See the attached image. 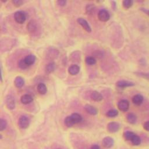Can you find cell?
I'll list each match as a JSON object with an SVG mask.
<instances>
[{"mask_svg": "<svg viewBox=\"0 0 149 149\" xmlns=\"http://www.w3.org/2000/svg\"><path fill=\"white\" fill-rule=\"evenodd\" d=\"M80 68L78 65L73 64V65H71L69 67L68 72L70 75L74 76V75L78 74L79 72H80Z\"/></svg>", "mask_w": 149, "mask_h": 149, "instance_id": "cell-12", "label": "cell"}, {"mask_svg": "<svg viewBox=\"0 0 149 149\" xmlns=\"http://www.w3.org/2000/svg\"><path fill=\"white\" fill-rule=\"evenodd\" d=\"M90 149H100V146H99L98 145H97V144H93V145L91 147Z\"/></svg>", "mask_w": 149, "mask_h": 149, "instance_id": "cell-37", "label": "cell"}, {"mask_svg": "<svg viewBox=\"0 0 149 149\" xmlns=\"http://www.w3.org/2000/svg\"><path fill=\"white\" fill-rule=\"evenodd\" d=\"M55 69V64L54 62H50L46 67V71L47 73H51L54 71Z\"/></svg>", "mask_w": 149, "mask_h": 149, "instance_id": "cell-21", "label": "cell"}, {"mask_svg": "<svg viewBox=\"0 0 149 149\" xmlns=\"http://www.w3.org/2000/svg\"><path fill=\"white\" fill-rule=\"evenodd\" d=\"M30 123L29 119L26 116H22L19 119V126L22 129H26L29 127Z\"/></svg>", "mask_w": 149, "mask_h": 149, "instance_id": "cell-5", "label": "cell"}, {"mask_svg": "<svg viewBox=\"0 0 149 149\" xmlns=\"http://www.w3.org/2000/svg\"><path fill=\"white\" fill-rule=\"evenodd\" d=\"M18 67L22 69H25L29 68V67L25 63L24 60H21L19 62H18Z\"/></svg>", "mask_w": 149, "mask_h": 149, "instance_id": "cell-31", "label": "cell"}, {"mask_svg": "<svg viewBox=\"0 0 149 149\" xmlns=\"http://www.w3.org/2000/svg\"><path fill=\"white\" fill-rule=\"evenodd\" d=\"M137 76L144 78L148 80H149V73H144V72H136L135 73Z\"/></svg>", "mask_w": 149, "mask_h": 149, "instance_id": "cell-30", "label": "cell"}, {"mask_svg": "<svg viewBox=\"0 0 149 149\" xmlns=\"http://www.w3.org/2000/svg\"><path fill=\"white\" fill-rule=\"evenodd\" d=\"M58 149H60V148H58Z\"/></svg>", "mask_w": 149, "mask_h": 149, "instance_id": "cell-40", "label": "cell"}, {"mask_svg": "<svg viewBox=\"0 0 149 149\" xmlns=\"http://www.w3.org/2000/svg\"><path fill=\"white\" fill-rule=\"evenodd\" d=\"M98 18L100 21L102 22H107L110 18L109 12L105 10H101L98 12Z\"/></svg>", "mask_w": 149, "mask_h": 149, "instance_id": "cell-2", "label": "cell"}, {"mask_svg": "<svg viewBox=\"0 0 149 149\" xmlns=\"http://www.w3.org/2000/svg\"><path fill=\"white\" fill-rule=\"evenodd\" d=\"M116 86L120 88H125L128 87H132L134 86V83L128 80H119L116 83Z\"/></svg>", "mask_w": 149, "mask_h": 149, "instance_id": "cell-9", "label": "cell"}, {"mask_svg": "<svg viewBox=\"0 0 149 149\" xmlns=\"http://www.w3.org/2000/svg\"><path fill=\"white\" fill-rule=\"evenodd\" d=\"M0 80L1 81L3 80V73H2V70H1V66L0 65Z\"/></svg>", "mask_w": 149, "mask_h": 149, "instance_id": "cell-38", "label": "cell"}, {"mask_svg": "<svg viewBox=\"0 0 149 149\" xmlns=\"http://www.w3.org/2000/svg\"><path fill=\"white\" fill-rule=\"evenodd\" d=\"M57 4L59 6L64 7L67 4V1H65V0H59L57 1Z\"/></svg>", "mask_w": 149, "mask_h": 149, "instance_id": "cell-33", "label": "cell"}, {"mask_svg": "<svg viewBox=\"0 0 149 149\" xmlns=\"http://www.w3.org/2000/svg\"><path fill=\"white\" fill-rule=\"evenodd\" d=\"M70 116H71L73 122H74L75 125L76 123H80L83 120V118H82V115L78 113H73Z\"/></svg>", "mask_w": 149, "mask_h": 149, "instance_id": "cell-16", "label": "cell"}, {"mask_svg": "<svg viewBox=\"0 0 149 149\" xmlns=\"http://www.w3.org/2000/svg\"><path fill=\"white\" fill-rule=\"evenodd\" d=\"M111 7L113 10H115L116 9V3L115 1H111Z\"/></svg>", "mask_w": 149, "mask_h": 149, "instance_id": "cell-35", "label": "cell"}, {"mask_svg": "<svg viewBox=\"0 0 149 149\" xmlns=\"http://www.w3.org/2000/svg\"><path fill=\"white\" fill-rule=\"evenodd\" d=\"M143 128L149 132V121L146 122L143 125Z\"/></svg>", "mask_w": 149, "mask_h": 149, "instance_id": "cell-34", "label": "cell"}, {"mask_svg": "<svg viewBox=\"0 0 149 149\" xmlns=\"http://www.w3.org/2000/svg\"><path fill=\"white\" fill-rule=\"evenodd\" d=\"M114 144V140L111 137L107 136L103 139L102 145L105 148H109L113 146Z\"/></svg>", "mask_w": 149, "mask_h": 149, "instance_id": "cell-8", "label": "cell"}, {"mask_svg": "<svg viewBox=\"0 0 149 149\" xmlns=\"http://www.w3.org/2000/svg\"><path fill=\"white\" fill-rule=\"evenodd\" d=\"M12 3L16 7H20V6H21L23 4L24 1H21V0H13Z\"/></svg>", "mask_w": 149, "mask_h": 149, "instance_id": "cell-32", "label": "cell"}, {"mask_svg": "<svg viewBox=\"0 0 149 149\" xmlns=\"http://www.w3.org/2000/svg\"><path fill=\"white\" fill-rule=\"evenodd\" d=\"M91 97L94 101H101L103 98L102 94L97 91H93L91 93Z\"/></svg>", "mask_w": 149, "mask_h": 149, "instance_id": "cell-15", "label": "cell"}, {"mask_svg": "<svg viewBox=\"0 0 149 149\" xmlns=\"http://www.w3.org/2000/svg\"><path fill=\"white\" fill-rule=\"evenodd\" d=\"M85 109L90 115H97L98 114V109H97V108L94 107V106H92V105H89V104L85 105Z\"/></svg>", "mask_w": 149, "mask_h": 149, "instance_id": "cell-11", "label": "cell"}, {"mask_svg": "<svg viewBox=\"0 0 149 149\" xmlns=\"http://www.w3.org/2000/svg\"><path fill=\"white\" fill-rule=\"evenodd\" d=\"M120 128V125L116 122H109L107 125V130L109 133H115L118 131Z\"/></svg>", "mask_w": 149, "mask_h": 149, "instance_id": "cell-7", "label": "cell"}, {"mask_svg": "<svg viewBox=\"0 0 149 149\" xmlns=\"http://www.w3.org/2000/svg\"><path fill=\"white\" fill-rule=\"evenodd\" d=\"M6 103L7 108L9 109H14L15 108V100L11 95H8L6 97Z\"/></svg>", "mask_w": 149, "mask_h": 149, "instance_id": "cell-6", "label": "cell"}, {"mask_svg": "<svg viewBox=\"0 0 149 149\" xmlns=\"http://www.w3.org/2000/svg\"><path fill=\"white\" fill-rule=\"evenodd\" d=\"M37 23L35 21H30L27 25L28 30L31 33L35 32L37 30Z\"/></svg>", "mask_w": 149, "mask_h": 149, "instance_id": "cell-17", "label": "cell"}, {"mask_svg": "<svg viewBox=\"0 0 149 149\" xmlns=\"http://www.w3.org/2000/svg\"><path fill=\"white\" fill-rule=\"evenodd\" d=\"M95 7L94 4H88L86 7V12L88 15H91L93 13L94 11Z\"/></svg>", "mask_w": 149, "mask_h": 149, "instance_id": "cell-28", "label": "cell"}, {"mask_svg": "<svg viewBox=\"0 0 149 149\" xmlns=\"http://www.w3.org/2000/svg\"><path fill=\"white\" fill-rule=\"evenodd\" d=\"M64 123H65V125L68 128H71V127L73 126V125H75L71 116H68L65 118V119L64 120Z\"/></svg>", "mask_w": 149, "mask_h": 149, "instance_id": "cell-23", "label": "cell"}, {"mask_svg": "<svg viewBox=\"0 0 149 149\" xmlns=\"http://www.w3.org/2000/svg\"><path fill=\"white\" fill-rule=\"evenodd\" d=\"M77 22L83 28V29H85L86 32H87L89 33L91 32V28L90 25L89 24L87 21L86 20H85L84 18H79L78 19Z\"/></svg>", "mask_w": 149, "mask_h": 149, "instance_id": "cell-4", "label": "cell"}, {"mask_svg": "<svg viewBox=\"0 0 149 149\" xmlns=\"http://www.w3.org/2000/svg\"><path fill=\"white\" fill-rule=\"evenodd\" d=\"M37 91L40 94H45L47 91V89L46 85L43 83H40L37 86Z\"/></svg>", "mask_w": 149, "mask_h": 149, "instance_id": "cell-19", "label": "cell"}, {"mask_svg": "<svg viewBox=\"0 0 149 149\" xmlns=\"http://www.w3.org/2000/svg\"><path fill=\"white\" fill-rule=\"evenodd\" d=\"M117 106L120 111L126 112L129 108V102L126 100H122L118 102Z\"/></svg>", "mask_w": 149, "mask_h": 149, "instance_id": "cell-3", "label": "cell"}, {"mask_svg": "<svg viewBox=\"0 0 149 149\" xmlns=\"http://www.w3.org/2000/svg\"><path fill=\"white\" fill-rule=\"evenodd\" d=\"M14 19L18 24H22L25 22L26 19V15L24 11H19L15 13Z\"/></svg>", "mask_w": 149, "mask_h": 149, "instance_id": "cell-1", "label": "cell"}, {"mask_svg": "<svg viewBox=\"0 0 149 149\" xmlns=\"http://www.w3.org/2000/svg\"><path fill=\"white\" fill-rule=\"evenodd\" d=\"M133 2L132 0H124L122 1V6L125 9H129L133 6Z\"/></svg>", "mask_w": 149, "mask_h": 149, "instance_id": "cell-24", "label": "cell"}, {"mask_svg": "<svg viewBox=\"0 0 149 149\" xmlns=\"http://www.w3.org/2000/svg\"><path fill=\"white\" fill-rule=\"evenodd\" d=\"M7 126V122L4 119H0V131H3Z\"/></svg>", "mask_w": 149, "mask_h": 149, "instance_id": "cell-29", "label": "cell"}, {"mask_svg": "<svg viewBox=\"0 0 149 149\" xmlns=\"http://www.w3.org/2000/svg\"><path fill=\"white\" fill-rule=\"evenodd\" d=\"M85 62L87 65H94L96 63V60L93 57L89 56V57H87L86 58Z\"/></svg>", "mask_w": 149, "mask_h": 149, "instance_id": "cell-26", "label": "cell"}, {"mask_svg": "<svg viewBox=\"0 0 149 149\" xmlns=\"http://www.w3.org/2000/svg\"><path fill=\"white\" fill-rule=\"evenodd\" d=\"M33 100V98L32 96L29 94H24L21 97V101L24 104H28L32 103Z\"/></svg>", "mask_w": 149, "mask_h": 149, "instance_id": "cell-14", "label": "cell"}, {"mask_svg": "<svg viewBox=\"0 0 149 149\" xmlns=\"http://www.w3.org/2000/svg\"><path fill=\"white\" fill-rule=\"evenodd\" d=\"M131 141L133 145L139 146L141 143V139L139 136L135 134L131 140Z\"/></svg>", "mask_w": 149, "mask_h": 149, "instance_id": "cell-25", "label": "cell"}, {"mask_svg": "<svg viewBox=\"0 0 149 149\" xmlns=\"http://www.w3.org/2000/svg\"><path fill=\"white\" fill-rule=\"evenodd\" d=\"M118 111L116 109H111L108 111L106 114V115L109 118H114L118 116Z\"/></svg>", "mask_w": 149, "mask_h": 149, "instance_id": "cell-27", "label": "cell"}, {"mask_svg": "<svg viewBox=\"0 0 149 149\" xmlns=\"http://www.w3.org/2000/svg\"><path fill=\"white\" fill-rule=\"evenodd\" d=\"M140 10L141 11H143V12H144L146 14H147L148 17H149V10H147V9H146V8H140Z\"/></svg>", "mask_w": 149, "mask_h": 149, "instance_id": "cell-36", "label": "cell"}, {"mask_svg": "<svg viewBox=\"0 0 149 149\" xmlns=\"http://www.w3.org/2000/svg\"><path fill=\"white\" fill-rule=\"evenodd\" d=\"M136 134L130 131H126L125 132H124V133L123 134V136L124 137V139L126 140H128V141H131V140L132 139V138L133 137V136L135 135Z\"/></svg>", "mask_w": 149, "mask_h": 149, "instance_id": "cell-22", "label": "cell"}, {"mask_svg": "<svg viewBox=\"0 0 149 149\" xmlns=\"http://www.w3.org/2000/svg\"><path fill=\"white\" fill-rule=\"evenodd\" d=\"M127 121L130 124H134L137 121L136 116L133 113H129L126 116Z\"/></svg>", "mask_w": 149, "mask_h": 149, "instance_id": "cell-20", "label": "cell"}, {"mask_svg": "<svg viewBox=\"0 0 149 149\" xmlns=\"http://www.w3.org/2000/svg\"><path fill=\"white\" fill-rule=\"evenodd\" d=\"M14 84L15 86L18 88H21L24 86L25 84V80L24 78L21 76H17L14 81Z\"/></svg>", "mask_w": 149, "mask_h": 149, "instance_id": "cell-18", "label": "cell"}, {"mask_svg": "<svg viewBox=\"0 0 149 149\" xmlns=\"http://www.w3.org/2000/svg\"><path fill=\"white\" fill-rule=\"evenodd\" d=\"M25 63L29 67L30 66H31L32 65H33L36 60V57L35 55L33 54H30L27 55L24 59H23Z\"/></svg>", "mask_w": 149, "mask_h": 149, "instance_id": "cell-10", "label": "cell"}, {"mask_svg": "<svg viewBox=\"0 0 149 149\" xmlns=\"http://www.w3.org/2000/svg\"><path fill=\"white\" fill-rule=\"evenodd\" d=\"M143 97L141 94H136L132 98V102L136 105H140L143 103Z\"/></svg>", "mask_w": 149, "mask_h": 149, "instance_id": "cell-13", "label": "cell"}, {"mask_svg": "<svg viewBox=\"0 0 149 149\" xmlns=\"http://www.w3.org/2000/svg\"><path fill=\"white\" fill-rule=\"evenodd\" d=\"M3 138V136H2V135L0 134V139H1Z\"/></svg>", "mask_w": 149, "mask_h": 149, "instance_id": "cell-39", "label": "cell"}]
</instances>
